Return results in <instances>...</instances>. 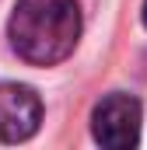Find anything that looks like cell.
Segmentation results:
<instances>
[{"mask_svg": "<svg viewBox=\"0 0 147 150\" xmlns=\"http://www.w3.org/2000/svg\"><path fill=\"white\" fill-rule=\"evenodd\" d=\"M7 32L25 63L53 67L70 56L81 38L77 0H18Z\"/></svg>", "mask_w": 147, "mask_h": 150, "instance_id": "cell-1", "label": "cell"}, {"mask_svg": "<svg viewBox=\"0 0 147 150\" xmlns=\"http://www.w3.org/2000/svg\"><path fill=\"white\" fill-rule=\"evenodd\" d=\"M91 133L109 150H130L140 143V101L130 94H105L91 112Z\"/></svg>", "mask_w": 147, "mask_h": 150, "instance_id": "cell-2", "label": "cell"}, {"mask_svg": "<svg viewBox=\"0 0 147 150\" xmlns=\"http://www.w3.org/2000/svg\"><path fill=\"white\" fill-rule=\"evenodd\" d=\"M42 122V101L25 84H0V140L21 143L35 136Z\"/></svg>", "mask_w": 147, "mask_h": 150, "instance_id": "cell-3", "label": "cell"}, {"mask_svg": "<svg viewBox=\"0 0 147 150\" xmlns=\"http://www.w3.org/2000/svg\"><path fill=\"white\" fill-rule=\"evenodd\" d=\"M144 25H147V0H144Z\"/></svg>", "mask_w": 147, "mask_h": 150, "instance_id": "cell-4", "label": "cell"}]
</instances>
